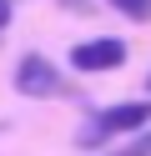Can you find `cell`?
<instances>
[{"label":"cell","instance_id":"obj_5","mask_svg":"<svg viewBox=\"0 0 151 156\" xmlns=\"http://www.w3.org/2000/svg\"><path fill=\"white\" fill-rule=\"evenodd\" d=\"M111 156H151V131H141L131 146H121V151H111Z\"/></svg>","mask_w":151,"mask_h":156},{"label":"cell","instance_id":"obj_1","mask_svg":"<svg viewBox=\"0 0 151 156\" xmlns=\"http://www.w3.org/2000/svg\"><path fill=\"white\" fill-rule=\"evenodd\" d=\"M15 91H20V96H60L66 81H60V71L45 61V55H20V66H15Z\"/></svg>","mask_w":151,"mask_h":156},{"label":"cell","instance_id":"obj_3","mask_svg":"<svg viewBox=\"0 0 151 156\" xmlns=\"http://www.w3.org/2000/svg\"><path fill=\"white\" fill-rule=\"evenodd\" d=\"M121 61H126V45L121 41H81L70 51V66L76 71H116Z\"/></svg>","mask_w":151,"mask_h":156},{"label":"cell","instance_id":"obj_4","mask_svg":"<svg viewBox=\"0 0 151 156\" xmlns=\"http://www.w3.org/2000/svg\"><path fill=\"white\" fill-rule=\"evenodd\" d=\"M121 15H131V20H151V0H111Z\"/></svg>","mask_w":151,"mask_h":156},{"label":"cell","instance_id":"obj_6","mask_svg":"<svg viewBox=\"0 0 151 156\" xmlns=\"http://www.w3.org/2000/svg\"><path fill=\"white\" fill-rule=\"evenodd\" d=\"M0 25H5V5H0Z\"/></svg>","mask_w":151,"mask_h":156},{"label":"cell","instance_id":"obj_2","mask_svg":"<svg viewBox=\"0 0 151 156\" xmlns=\"http://www.w3.org/2000/svg\"><path fill=\"white\" fill-rule=\"evenodd\" d=\"M146 121H151V101H121V106H111V111H101L96 121H91L86 141H96V136H121V131H141Z\"/></svg>","mask_w":151,"mask_h":156}]
</instances>
